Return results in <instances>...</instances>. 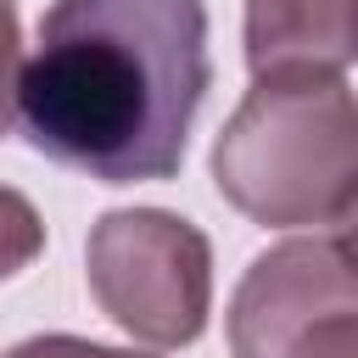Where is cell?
Here are the masks:
<instances>
[{
  "mask_svg": "<svg viewBox=\"0 0 358 358\" xmlns=\"http://www.w3.org/2000/svg\"><path fill=\"white\" fill-rule=\"evenodd\" d=\"M213 90L201 0H56L17 73L34 151L101 185L173 179Z\"/></svg>",
  "mask_w": 358,
  "mask_h": 358,
  "instance_id": "1",
  "label": "cell"
},
{
  "mask_svg": "<svg viewBox=\"0 0 358 358\" xmlns=\"http://www.w3.org/2000/svg\"><path fill=\"white\" fill-rule=\"evenodd\" d=\"M213 185L263 229H347L358 207V106L347 78H252L213 140Z\"/></svg>",
  "mask_w": 358,
  "mask_h": 358,
  "instance_id": "2",
  "label": "cell"
},
{
  "mask_svg": "<svg viewBox=\"0 0 358 358\" xmlns=\"http://www.w3.org/2000/svg\"><path fill=\"white\" fill-rule=\"evenodd\" d=\"M90 296L145 347H190L213 313V246L162 207H112L84 246Z\"/></svg>",
  "mask_w": 358,
  "mask_h": 358,
  "instance_id": "3",
  "label": "cell"
},
{
  "mask_svg": "<svg viewBox=\"0 0 358 358\" xmlns=\"http://www.w3.org/2000/svg\"><path fill=\"white\" fill-rule=\"evenodd\" d=\"M235 358H358V268L347 229L280 241L229 296Z\"/></svg>",
  "mask_w": 358,
  "mask_h": 358,
  "instance_id": "4",
  "label": "cell"
},
{
  "mask_svg": "<svg viewBox=\"0 0 358 358\" xmlns=\"http://www.w3.org/2000/svg\"><path fill=\"white\" fill-rule=\"evenodd\" d=\"M358 56V0H246L252 78H347Z\"/></svg>",
  "mask_w": 358,
  "mask_h": 358,
  "instance_id": "5",
  "label": "cell"
},
{
  "mask_svg": "<svg viewBox=\"0 0 358 358\" xmlns=\"http://www.w3.org/2000/svg\"><path fill=\"white\" fill-rule=\"evenodd\" d=\"M39 252H45V218H39V207L22 190L0 185V280L22 274Z\"/></svg>",
  "mask_w": 358,
  "mask_h": 358,
  "instance_id": "6",
  "label": "cell"
},
{
  "mask_svg": "<svg viewBox=\"0 0 358 358\" xmlns=\"http://www.w3.org/2000/svg\"><path fill=\"white\" fill-rule=\"evenodd\" d=\"M0 358H151V352L106 347V341H90V336H28V341L6 347Z\"/></svg>",
  "mask_w": 358,
  "mask_h": 358,
  "instance_id": "7",
  "label": "cell"
},
{
  "mask_svg": "<svg viewBox=\"0 0 358 358\" xmlns=\"http://www.w3.org/2000/svg\"><path fill=\"white\" fill-rule=\"evenodd\" d=\"M17 73H22V22L11 0H0V134L17 123Z\"/></svg>",
  "mask_w": 358,
  "mask_h": 358,
  "instance_id": "8",
  "label": "cell"
}]
</instances>
